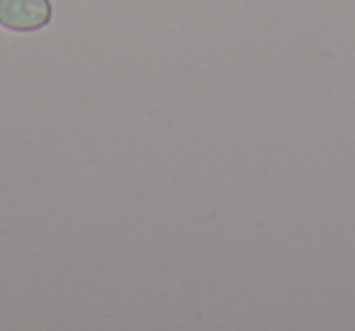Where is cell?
Masks as SVG:
<instances>
[{"mask_svg": "<svg viewBox=\"0 0 355 331\" xmlns=\"http://www.w3.org/2000/svg\"><path fill=\"white\" fill-rule=\"evenodd\" d=\"M49 0H0V25L12 32H32L49 22Z\"/></svg>", "mask_w": 355, "mask_h": 331, "instance_id": "1", "label": "cell"}]
</instances>
